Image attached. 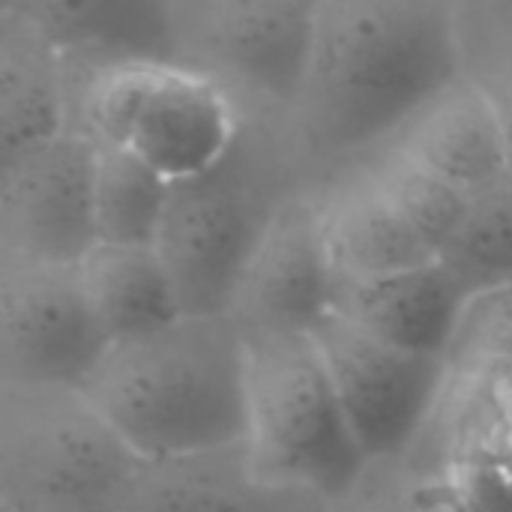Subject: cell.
Returning a JSON list of instances; mask_svg holds the SVG:
<instances>
[{
    "instance_id": "6da1fadb",
    "label": "cell",
    "mask_w": 512,
    "mask_h": 512,
    "mask_svg": "<svg viewBox=\"0 0 512 512\" xmlns=\"http://www.w3.org/2000/svg\"><path fill=\"white\" fill-rule=\"evenodd\" d=\"M462 72V0H321L288 120L327 186L387 150Z\"/></svg>"
},
{
    "instance_id": "7a4b0ae2",
    "label": "cell",
    "mask_w": 512,
    "mask_h": 512,
    "mask_svg": "<svg viewBox=\"0 0 512 512\" xmlns=\"http://www.w3.org/2000/svg\"><path fill=\"white\" fill-rule=\"evenodd\" d=\"M240 111L225 153L171 183L156 234L186 315H228L240 276L276 213L297 192L324 189L297 144L288 111Z\"/></svg>"
},
{
    "instance_id": "3957f363",
    "label": "cell",
    "mask_w": 512,
    "mask_h": 512,
    "mask_svg": "<svg viewBox=\"0 0 512 512\" xmlns=\"http://www.w3.org/2000/svg\"><path fill=\"white\" fill-rule=\"evenodd\" d=\"M135 453L168 456L246 438V339L231 315H180L111 342L81 384Z\"/></svg>"
},
{
    "instance_id": "277c9868",
    "label": "cell",
    "mask_w": 512,
    "mask_h": 512,
    "mask_svg": "<svg viewBox=\"0 0 512 512\" xmlns=\"http://www.w3.org/2000/svg\"><path fill=\"white\" fill-rule=\"evenodd\" d=\"M141 459L81 387L0 384V510L120 512Z\"/></svg>"
},
{
    "instance_id": "5b68a950",
    "label": "cell",
    "mask_w": 512,
    "mask_h": 512,
    "mask_svg": "<svg viewBox=\"0 0 512 512\" xmlns=\"http://www.w3.org/2000/svg\"><path fill=\"white\" fill-rule=\"evenodd\" d=\"M246 447L279 486L342 498L369 459L345 417L312 333H246Z\"/></svg>"
},
{
    "instance_id": "8992f818",
    "label": "cell",
    "mask_w": 512,
    "mask_h": 512,
    "mask_svg": "<svg viewBox=\"0 0 512 512\" xmlns=\"http://www.w3.org/2000/svg\"><path fill=\"white\" fill-rule=\"evenodd\" d=\"M240 114L222 84L177 60L72 69V129L138 153L171 183L216 162Z\"/></svg>"
},
{
    "instance_id": "52a82bcc",
    "label": "cell",
    "mask_w": 512,
    "mask_h": 512,
    "mask_svg": "<svg viewBox=\"0 0 512 512\" xmlns=\"http://www.w3.org/2000/svg\"><path fill=\"white\" fill-rule=\"evenodd\" d=\"M321 0H168L174 60L222 84L240 108L288 111Z\"/></svg>"
},
{
    "instance_id": "ba28073f",
    "label": "cell",
    "mask_w": 512,
    "mask_h": 512,
    "mask_svg": "<svg viewBox=\"0 0 512 512\" xmlns=\"http://www.w3.org/2000/svg\"><path fill=\"white\" fill-rule=\"evenodd\" d=\"M312 339L366 459L414 453L450 390V360L399 348L336 309L312 330Z\"/></svg>"
},
{
    "instance_id": "9c48e42d",
    "label": "cell",
    "mask_w": 512,
    "mask_h": 512,
    "mask_svg": "<svg viewBox=\"0 0 512 512\" xmlns=\"http://www.w3.org/2000/svg\"><path fill=\"white\" fill-rule=\"evenodd\" d=\"M108 345L78 264L0 255V384L81 387Z\"/></svg>"
},
{
    "instance_id": "30bf717a",
    "label": "cell",
    "mask_w": 512,
    "mask_h": 512,
    "mask_svg": "<svg viewBox=\"0 0 512 512\" xmlns=\"http://www.w3.org/2000/svg\"><path fill=\"white\" fill-rule=\"evenodd\" d=\"M96 141L66 129L0 162V255L78 264L96 243Z\"/></svg>"
},
{
    "instance_id": "8fae6325",
    "label": "cell",
    "mask_w": 512,
    "mask_h": 512,
    "mask_svg": "<svg viewBox=\"0 0 512 512\" xmlns=\"http://www.w3.org/2000/svg\"><path fill=\"white\" fill-rule=\"evenodd\" d=\"M336 300L321 189L297 192L252 252L228 315L240 330L312 333Z\"/></svg>"
},
{
    "instance_id": "7c38bea8",
    "label": "cell",
    "mask_w": 512,
    "mask_h": 512,
    "mask_svg": "<svg viewBox=\"0 0 512 512\" xmlns=\"http://www.w3.org/2000/svg\"><path fill=\"white\" fill-rule=\"evenodd\" d=\"M120 512H330V501L264 480L240 438L141 459Z\"/></svg>"
},
{
    "instance_id": "4fadbf2b",
    "label": "cell",
    "mask_w": 512,
    "mask_h": 512,
    "mask_svg": "<svg viewBox=\"0 0 512 512\" xmlns=\"http://www.w3.org/2000/svg\"><path fill=\"white\" fill-rule=\"evenodd\" d=\"M393 147L465 195L495 186L512 171L504 117L492 96L465 72L405 126Z\"/></svg>"
},
{
    "instance_id": "5bb4252c",
    "label": "cell",
    "mask_w": 512,
    "mask_h": 512,
    "mask_svg": "<svg viewBox=\"0 0 512 512\" xmlns=\"http://www.w3.org/2000/svg\"><path fill=\"white\" fill-rule=\"evenodd\" d=\"M465 306L468 291L441 261L381 279L336 276L333 309L339 315L399 348L429 357L450 360Z\"/></svg>"
},
{
    "instance_id": "9a60e30c",
    "label": "cell",
    "mask_w": 512,
    "mask_h": 512,
    "mask_svg": "<svg viewBox=\"0 0 512 512\" xmlns=\"http://www.w3.org/2000/svg\"><path fill=\"white\" fill-rule=\"evenodd\" d=\"M72 129V63L24 12L0 9V162Z\"/></svg>"
},
{
    "instance_id": "2e32d148",
    "label": "cell",
    "mask_w": 512,
    "mask_h": 512,
    "mask_svg": "<svg viewBox=\"0 0 512 512\" xmlns=\"http://www.w3.org/2000/svg\"><path fill=\"white\" fill-rule=\"evenodd\" d=\"M321 201L336 276L381 279L438 261L435 246L393 207L363 165L327 183Z\"/></svg>"
},
{
    "instance_id": "e0dca14e",
    "label": "cell",
    "mask_w": 512,
    "mask_h": 512,
    "mask_svg": "<svg viewBox=\"0 0 512 512\" xmlns=\"http://www.w3.org/2000/svg\"><path fill=\"white\" fill-rule=\"evenodd\" d=\"M15 12L33 18L72 69L174 60L168 0H21Z\"/></svg>"
},
{
    "instance_id": "ac0fdd59",
    "label": "cell",
    "mask_w": 512,
    "mask_h": 512,
    "mask_svg": "<svg viewBox=\"0 0 512 512\" xmlns=\"http://www.w3.org/2000/svg\"><path fill=\"white\" fill-rule=\"evenodd\" d=\"M78 270L90 306L111 342L153 333L186 315L156 243L99 240L78 261Z\"/></svg>"
},
{
    "instance_id": "d6986e66",
    "label": "cell",
    "mask_w": 512,
    "mask_h": 512,
    "mask_svg": "<svg viewBox=\"0 0 512 512\" xmlns=\"http://www.w3.org/2000/svg\"><path fill=\"white\" fill-rule=\"evenodd\" d=\"M171 198V180L138 153L96 144L93 204L99 240L156 243Z\"/></svg>"
},
{
    "instance_id": "ffe728a7",
    "label": "cell",
    "mask_w": 512,
    "mask_h": 512,
    "mask_svg": "<svg viewBox=\"0 0 512 512\" xmlns=\"http://www.w3.org/2000/svg\"><path fill=\"white\" fill-rule=\"evenodd\" d=\"M438 261L468 297L512 282V171L471 195L468 213L438 252Z\"/></svg>"
},
{
    "instance_id": "44dd1931",
    "label": "cell",
    "mask_w": 512,
    "mask_h": 512,
    "mask_svg": "<svg viewBox=\"0 0 512 512\" xmlns=\"http://www.w3.org/2000/svg\"><path fill=\"white\" fill-rule=\"evenodd\" d=\"M363 168L378 183V189L393 201V207L435 246V252H441L444 243L456 234L459 222L465 219L471 195H465L426 165L414 162L393 144L381 150L375 159H369Z\"/></svg>"
},
{
    "instance_id": "7402d4cb",
    "label": "cell",
    "mask_w": 512,
    "mask_h": 512,
    "mask_svg": "<svg viewBox=\"0 0 512 512\" xmlns=\"http://www.w3.org/2000/svg\"><path fill=\"white\" fill-rule=\"evenodd\" d=\"M330 512H465L441 489L432 468L408 453L402 459L369 462L357 483L333 501Z\"/></svg>"
},
{
    "instance_id": "603a6c76",
    "label": "cell",
    "mask_w": 512,
    "mask_h": 512,
    "mask_svg": "<svg viewBox=\"0 0 512 512\" xmlns=\"http://www.w3.org/2000/svg\"><path fill=\"white\" fill-rule=\"evenodd\" d=\"M462 66L498 105L512 147V0L462 3Z\"/></svg>"
},
{
    "instance_id": "cb8c5ba5",
    "label": "cell",
    "mask_w": 512,
    "mask_h": 512,
    "mask_svg": "<svg viewBox=\"0 0 512 512\" xmlns=\"http://www.w3.org/2000/svg\"><path fill=\"white\" fill-rule=\"evenodd\" d=\"M450 369H512V282L468 297Z\"/></svg>"
},
{
    "instance_id": "d4e9b609",
    "label": "cell",
    "mask_w": 512,
    "mask_h": 512,
    "mask_svg": "<svg viewBox=\"0 0 512 512\" xmlns=\"http://www.w3.org/2000/svg\"><path fill=\"white\" fill-rule=\"evenodd\" d=\"M21 0H0V9H15Z\"/></svg>"
},
{
    "instance_id": "484cf974",
    "label": "cell",
    "mask_w": 512,
    "mask_h": 512,
    "mask_svg": "<svg viewBox=\"0 0 512 512\" xmlns=\"http://www.w3.org/2000/svg\"><path fill=\"white\" fill-rule=\"evenodd\" d=\"M462 3H486V0H462Z\"/></svg>"
},
{
    "instance_id": "4316f807",
    "label": "cell",
    "mask_w": 512,
    "mask_h": 512,
    "mask_svg": "<svg viewBox=\"0 0 512 512\" xmlns=\"http://www.w3.org/2000/svg\"><path fill=\"white\" fill-rule=\"evenodd\" d=\"M0 512H6V510H0Z\"/></svg>"
}]
</instances>
